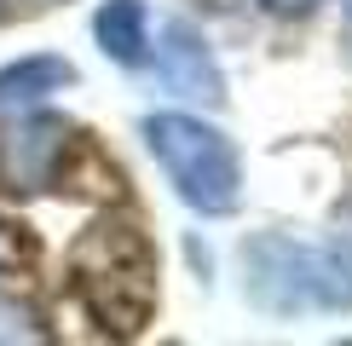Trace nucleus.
Returning a JSON list of instances; mask_svg holds the SVG:
<instances>
[{"label":"nucleus","mask_w":352,"mask_h":346,"mask_svg":"<svg viewBox=\"0 0 352 346\" xmlns=\"http://www.w3.org/2000/svg\"><path fill=\"white\" fill-rule=\"evenodd\" d=\"M69 288L104 335L116 341L144 335V323L156 317V300H162L156 242L133 220H93L69 249Z\"/></svg>","instance_id":"1"},{"label":"nucleus","mask_w":352,"mask_h":346,"mask_svg":"<svg viewBox=\"0 0 352 346\" xmlns=\"http://www.w3.org/2000/svg\"><path fill=\"white\" fill-rule=\"evenodd\" d=\"M248 295L266 312H352V242L266 237L243 242Z\"/></svg>","instance_id":"2"},{"label":"nucleus","mask_w":352,"mask_h":346,"mask_svg":"<svg viewBox=\"0 0 352 346\" xmlns=\"http://www.w3.org/2000/svg\"><path fill=\"white\" fill-rule=\"evenodd\" d=\"M144 144H151V156L162 162L168 185L179 191L185 208H197V214H231L243 202L237 144L219 133V127H208L202 115H185V110L144 115Z\"/></svg>","instance_id":"3"},{"label":"nucleus","mask_w":352,"mask_h":346,"mask_svg":"<svg viewBox=\"0 0 352 346\" xmlns=\"http://www.w3.org/2000/svg\"><path fill=\"white\" fill-rule=\"evenodd\" d=\"M69 139H76V127L64 115H23V122L0 127V179L12 191H47V185H58Z\"/></svg>","instance_id":"4"},{"label":"nucleus","mask_w":352,"mask_h":346,"mask_svg":"<svg viewBox=\"0 0 352 346\" xmlns=\"http://www.w3.org/2000/svg\"><path fill=\"white\" fill-rule=\"evenodd\" d=\"M156 64H162V81L173 86V93H185V98H208V104H219V98H226V76H219L208 41H202L190 23H168L162 58H156Z\"/></svg>","instance_id":"5"},{"label":"nucleus","mask_w":352,"mask_h":346,"mask_svg":"<svg viewBox=\"0 0 352 346\" xmlns=\"http://www.w3.org/2000/svg\"><path fill=\"white\" fill-rule=\"evenodd\" d=\"M93 35L116 64L139 69L151 58V12H144V0H104L93 18Z\"/></svg>","instance_id":"6"},{"label":"nucleus","mask_w":352,"mask_h":346,"mask_svg":"<svg viewBox=\"0 0 352 346\" xmlns=\"http://www.w3.org/2000/svg\"><path fill=\"white\" fill-rule=\"evenodd\" d=\"M64 86H76V64L69 58H23V64H6L0 69V110L41 104L47 93H64Z\"/></svg>","instance_id":"7"},{"label":"nucleus","mask_w":352,"mask_h":346,"mask_svg":"<svg viewBox=\"0 0 352 346\" xmlns=\"http://www.w3.org/2000/svg\"><path fill=\"white\" fill-rule=\"evenodd\" d=\"M47 6H58V0H0V23L29 18V12H47Z\"/></svg>","instance_id":"8"},{"label":"nucleus","mask_w":352,"mask_h":346,"mask_svg":"<svg viewBox=\"0 0 352 346\" xmlns=\"http://www.w3.org/2000/svg\"><path fill=\"white\" fill-rule=\"evenodd\" d=\"M260 6H266L272 18H306V12H312L318 0H260Z\"/></svg>","instance_id":"9"},{"label":"nucleus","mask_w":352,"mask_h":346,"mask_svg":"<svg viewBox=\"0 0 352 346\" xmlns=\"http://www.w3.org/2000/svg\"><path fill=\"white\" fill-rule=\"evenodd\" d=\"M346 12H352V0H346Z\"/></svg>","instance_id":"10"}]
</instances>
